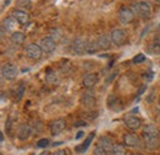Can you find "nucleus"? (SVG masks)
<instances>
[{"label":"nucleus","instance_id":"11","mask_svg":"<svg viewBox=\"0 0 160 155\" xmlns=\"http://www.w3.org/2000/svg\"><path fill=\"white\" fill-rule=\"evenodd\" d=\"M124 144L132 148L140 147V138L136 133H127L124 134Z\"/></svg>","mask_w":160,"mask_h":155},{"label":"nucleus","instance_id":"17","mask_svg":"<svg viewBox=\"0 0 160 155\" xmlns=\"http://www.w3.org/2000/svg\"><path fill=\"white\" fill-rule=\"evenodd\" d=\"M107 105H108V108L110 110H113V111H120L121 107V101L118 100V97L115 96V95H111L107 100Z\"/></svg>","mask_w":160,"mask_h":155},{"label":"nucleus","instance_id":"3","mask_svg":"<svg viewBox=\"0 0 160 155\" xmlns=\"http://www.w3.org/2000/svg\"><path fill=\"white\" fill-rule=\"evenodd\" d=\"M1 75L6 80H14L18 77V68L11 63H6L1 67Z\"/></svg>","mask_w":160,"mask_h":155},{"label":"nucleus","instance_id":"38","mask_svg":"<svg viewBox=\"0 0 160 155\" xmlns=\"http://www.w3.org/2000/svg\"><path fill=\"white\" fill-rule=\"evenodd\" d=\"M132 155H139V154H132Z\"/></svg>","mask_w":160,"mask_h":155},{"label":"nucleus","instance_id":"33","mask_svg":"<svg viewBox=\"0 0 160 155\" xmlns=\"http://www.w3.org/2000/svg\"><path fill=\"white\" fill-rule=\"evenodd\" d=\"M117 74H118L117 72H115V73H112V74L110 75V78H107V79H106V81H107V82H110V81H111V80H112L113 78H116V75H117Z\"/></svg>","mask_w":160,"mask_h":155},{"label":"nucleus","instance_id":"34","mask_svg":"<svg viewBox=\"0 0 160 155\" xmlns=\"http://www.w3.org/2000/svg\"><path fill=\"white\" fill-rule=\"evenodd\" d=\"M75 127H81V126H86V122H75L74 123Z\"/></svg>","mask_w":160,"mask_h":155},{"label":"nucleus","instance_id":"16","mask_svg":"<svg viewBox=\"0 0 160 155\" xmlns=\"http://www.w3.org/2000/svg\"><path fill=\"white\" fill-rule=\"evenodd\" d=\"M81 103H82L85 107H88V108L94 107L95 103H96L95 96H94L92 94H84L82 97H81Z\"/></svg>","mask_w":160,"mask_h":155},{"label":"nucleus","instance_id":"25","mask_svg":"<svg viewBox=\"0 0 160 155\" xmlns=\"http://www.w3.org/2000/svg\"><path fill=\"white\" fill-rule=\"evenodd\" d=\"M23 95H25V86H23V84H21L19 88H16L15 94H14V97H15L16 101H20L21 98L23 97Z\"/></svg>","mask_w":160,"mask_h":155},{"label":"nucleus","instance_id":"35","mask_svg":"<svg viewBox=\"0 0 160 155\" xmlns=\"http://www.w3.org/2000/svg\"><path fill=\"white\" fill-rule=\"evenodd\" d=\"M82 134H84L82 132H79V133H78V136H77V139H79V138H81V137H82Z\"/></svg>","mask_w":160,"mask_h":155},{"label":"nucleus","instance_id":"31","mask_svg":"<svg viewBox=\"0 0 160 155\" xmlns=\"http://www.w3.org/2000/svg\"><path fill=\"white\" fill-rule=\"evenodd\" d=\"M144 60H145V56L139 53V54H137V56L133 58V63H134V64H139V63H143Z\"/></svg>","mask_w":160,"mask_h":155},{"label":"nucleus","instance_id":"5","mask_svg":"<svg viewBox=\"0 0 160 155\" xmlns=\"http://www.w3.org/2000/svg\"><path fill=\"white\" fill-rule=\"evenodd\" d=\"M42 48H41L40 44L37 43H30L27 47H26V54L32 59H40L42 57Z\"/></svg>","mask_w":160,"mask_h":155},{"label":"nucleus","instance_id":"9","mask_svg":"<svg viewBox=\"0 0 160 155\" xmlns=\"http://www.w3.org/2000/svg\"><path fill=\"white\" fill-rule=\"evenodd\" d=\"M124 124L128 129L131 131H137L139 129L140 126H142V122L138 117H134V116H128L124 118Z\"/></svg>","mask_w":160,"mask_h":155},{"label":"nucleus","instance_id":"6","mask_svg":"<svg viewBox=\"0 0 160 155\" xmlns=\"http://www.w3.org/2000/svg\"><path fill=\"white\" fill-rule=\"evenodd\" d=\"M40 46L44 53H52L57 48V43L54 42V39L52 38V37H44V38H42Z\"/></svg>","mask_w":160,"mask_h":155},{"label":"nucleus","instance_id":"36","mask_svg":"<svg viewBox=\"0 0 160 155\" xmlns=\"http://www.w3.org/2000/svg\"><path fill=\"white\" fill-rule=\"evenodd\" d=\"M10 1H11V0H5V6H6V5H9V4H10Z\"/></svg>","mask_w":160,"mask_h":155},{"label":"nucleus","instance_id":"19","mask_svg":"<svg viewBox=\"0 0 160 155\" xmlns=\"http://www.w3.org/2000/svg\"><path fill=\"white\" fill-rule=\"evenodd\" d=\"M100 49L99 47V43H98V39H90V41H86V53L89 54H94L96 53Z\"/></svg>","mask_w":160,"mask_h":155},{"label":"nucleus","instance_id":"22","mask_svg":"<svg viewBox=\"0 0 160 155\" xmlns=\"http://www.w3.org/2000/svg\"><path fill=\"white\" fill-rule=\"evenodd\" d=\"M150 47H152L150 48V53H154V54H159L160 53V32L155 35Z\"/></svg>","mask_w":160,"mask_h":155},{"label":"nucleus","instance_id":"27","mask_svg":"<svg viewBox=\"0 0 160 155\" xmlns=\"http://www.w3.org/2000/svg\"><path fill=\"white\" fill-rule=\"evenodd\" d=\"M18 6H19V8H22V9L30 10V9L32 8V4H31L30 0H19V1H18Z\"/></svg>","mask_w":160,"mask_h":155},{"label":"nucleus","instance_id":"30","mask_svg":"<svg viewBox=\"0 0 160 155\" xmlns=\"http://www.w3.org/2000/svg\"><path fill=\"white\" fill-rule=\"evenodd\" d=\"M49 145V140L47 139V138H42L40 139L38 142H37V147L38 148H46V147H48Z\"/></svg>","mask_w":160,"mask_h":155},{"label":"nucleus","instance_id":"13","mask_svg":"<svg viewBox=\"0 0 160 155\" xmlns=\"http://www.w3.org/2000/svg\"><path fill=\"white\" fill-rule=\"evenodd\" d=\"M99 82V75L96 73H90V74H86L84 79H82V84L86 88H92L95 86L96 84Z\"/></svg>","mask_w":160,"mask_h":155},{"label":"nucleus","instance_id":"14","mask_svg":"<svg viewBox=\"0 0 160 155\" xmlns=\"http://www.w3.org/2000/svg\"><path fill=\"white\" fill-rule=\"evenodd\" d=\"M12 16L15 18V20L20 23V25H26L30 21V15L28 12H26L25 10H15Z\"/></svg>","mask_w":160,"mask_h":155},{"label":"nucleus","instance_id":"20","mask_svg":"<svg viewBox=\"0 0 160 155\" xmlns=\"http://www.w3.org/2000/svg\"><path fill=\"white\" fill-rule=\"evenodd\" d=\"M94 136H95V132H91L90 133V136L86 138V140L81 144V145H79V147H77L75 148V150L78 152V153H84L85 150H88V148H89V145L91 144V142H92V138H94Z\"/></svg>","mask_w":160,"mask_h":155},{"label":"nucleus","instance_id":"4","mask_svg":"<svg viewBox=\"0 0 160 155\" xmlns=\"http://www.w3.org/2000/svg\"><path fill=\"white\" fill-rule=\"evenodd\" d=\"M118 20H120L121 23L123 25H127V23H131L133 20H134V12L133 10H131L129 8H121L120 11H118Z\"/></svg>","mask_w":160,"mask_h":155},{"label":"nucleus","instance_id":"2","mask_svg":"<svg viewBox=\"0 0 160 155\" xmlns=\"http://www.w3.org/2000/svg\"><path fill=\"white\" fill-rule=\"evenodd\" d=\"M134 11L142 19H149L152 14V8L147 1H139L134 5Z\"/></svg>","mask_w":160,"mask_h":155},{"label":"nucleus","instance_id":"21","mask_svg":"<svg viewBox=\"0 0 160 155\" xmlns=\"http://www.w3.org/2000/svg\"><path fill=\"white\" fill-rule=\"evenodd\" d=\"M15 26H16V20H15L14 16L12 18H6L2 22V30H6V31L14 30Z\"/></svg>","mask_w":160,"mask_h":155},{"label":"nucleus","instance_id":"37","mask_svg":"<svg viewBox=\"0 0 160 155\" xmlns=\"http://www.w3.org/2000/svg\"><path fill=\"white\" fill-rule=\"evenodd\" d=\"M155 1H158V2H160V0H155Z\"/></svg>","mask_w":160,"mask_h":155},{"label":"nucleus","instance_id":"18","mask_svg":"<svg viewBox=\"0 0 160 155\" xmlns=\"http://www.w3.org/2000/svg\"><path fill=\"white\" fill-rule=\"evenodd\" d=\"M98 43H99V47L100 49H108L112 41H111V37L107 36V35H102L98 38Z\"/></svg>","mask_w":160,"mask_h":155},{"label":"nucleus","instance_id":"7","mask_svg":"<svg viewBox=\"0 0 160 155\" xmlns=\"http://www.w3.org/2000/svg\"><path fill=\"white\" fill-rule=\"evenodd\" d=\"M111 41H112V43L115 44V46H122L124 42H126V33H124V31H122V30H113L112 32H111Z\"/></svg>","mask_w":160,"mask_h":155},{"label":"nucleus","instance_id":"12","mask_svg":"<svg viewBox=\"0 0 160 155\" xmlns=\"http://www.w3.org/2000/svg\"><path fill=\"white\" fill-rule=\"evenodd\" d=\"M65 126H67V123H65V121L64 119H56L54 122H52V124H51V133L53 134V136H57V134H59L60 132H63V129L65 128Z\"/></svg>","mask_w":160,"mask_h":155},{"label":"nucleus","instance_id":"32","mask_svg":"<svg viewBox=\"0 0 160 155\" xmlns=\"http://www.w3.org/2000/svg\"><path fill=\"white\" fill-rule=\"evenodd\" d=\"M52 155H69V153H68V150H65V149H59V150L54 152Z\"/></svg>","mask_w":160,"mask_h":155},{"label":"nucleus","instance_id":"28","mask_svg":"<svg viewBox=\"0 0 160 155\" xmlns=\"http://www.w3.org/2000/svg\"><path fill=\"white\" fill-rule=\"evenodd\" d=\"M32 128H33V132H35V133H41V132L43 131V123H42L41 121H36V122H35V126H33Z\"/></svg>","mask_w":160,"mask_h":155},{"label":"nucleus","instance_id":"23","mask_svg":"<svg viewBox=\"0 0 160 155\" xmlns=\"http://www.w3.org/2000/svg\"><path fill=\"white\" fill-rule=\"evenodd\" d=\"M25 38H26V36H25V33H22V32H14L12 33V36H11V41H12V43H15V44H22L23 42H25Z\"/></svg>","mask_w":160,"mask_h":155},{"label":"nucleus","instance_id":"24","mask_svg":"<svg viewBox=\"0 0 160 155\" xmlns=\"http://www.w3.org/2000/svg\"><path fill=\"white\" fill-rule=\"evenodd\" d=\"M113 155H127V150L124 148V145L122 144H116L113 147V150H112Z\"/></svg>","mask_w":160,"mask_h":155},{"label":"nucleus","instance_id":"15","mask_svg":"<svg viewBox=\"0 0 160 155\" xmlns=\"http://www.w3.org/2000/svg\"><path fill=\"white\" fill-rule=\"evenodd\" d=\"M98 145H100L101 148H103L105 150H107L108 153H111L112 150H113V143H112V140H111V138H108V137H101L100 139H99V143H98Z\"/></svg>","mask_w":160,"mask_h":155},{"label":"nucleus","instance_id":"8","mask_svg":"<svg viewBox=\"0 0 160 155\" xmlns=\"http://www.w3.org/2000/svg\"><path fill=\"white\" fill-rule=\"evenodd\" d=\"M72 49H73V53L81 56L86 52V41H84L82 38H77L73 42V46H72Z\"/></svg>","mask_w":160,"mask_h":155},{"label":"nucleus","instance_id":"26","mask_svg":"<svg viewBox=\"0 0 160 155\" xmlns=\"http://www.w3.org/2000/svg\"><path fill=\"white\" fill-rule=\"evenodd\" d=\"M46 79H47V81H48V82H52V84H54V82H57V81H58L56 72H53L52 69H48L47 75H46Z\"/></svg>","mask_w":160,"mask_h":155},{"label":"nucleus","instance_id":"29","mask_svg":"<svg viewBox=\"0 0 160 155\" xmlns=\"http://www.w3.org/2000/svg\"><path fill=\"white\" fill-rule=\"evenodd\" d=\"M94 155H110V153L107 150H105L103 148H101L100 145H98L94 150Z\"/></svg>","mask_w":160,"mask_h":155},{"label":"nucleus","instance_id":"1","mask_svg":"<svg viewBox=\"0 0 160 155\" xmlns=\"http://www.w3.org/2000/svg\"><path fill=\"white\" fill-rule=\"evenodd\" d=\"M143 139H144L148 149H157L160 144L159 132L152 124H149V126H147L144 128V131H143Z\"/></svg>","mask_w":160,"mask_h":155},{"label":"nucleus","instance_id":"10","mask_svg":"<svg viewBox=\"0 0 160 155\" xmlns=\"http://www.w3.org/2000/svg\"><path fill=\"white\" fill-rule=\"evenodd\" d=\"M32 133H33L32 126H30L28 123H23V124L20 126V129H19L18 136H19V139H20V140H26V139H28V138L31 137Z\"/></svg>","mask_w":160,"mask_h":155}]
</instances>
